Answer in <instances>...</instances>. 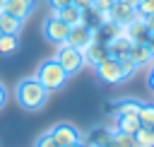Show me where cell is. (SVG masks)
I'll return each instance as SVG.
<instances>
[{"label":"cell","instance_id":"obj_1","mask_svg":"<svg viewBox=\"0 0 154 147\" xmlns=\"http://www.w3.org/2000/svg\"><path fill=\"white\" fill-rule=\"evenodd\" d=\"M14 99H17V104H19L22 108H26V111H38V108H43V104L48 101V89H46L36 77H26V80H22V82L17 84Z\"/></svg>","mask_w":154,"mask_h":147},{"label":"cell","instance_id":"obj_2","mask_svg":"<svg viewBox=\"0 0 154 147\" xmlns=\"http://www.w3.org/2000/svg\"><path fill=\"white\" fill-rule=\"evenodd\" d=\"M67 72L63 70V65L55 60V58H51V60H43L41 65H38V70H36V80L48 89V92H53V89H60L65 82H67Z\"/></svg>","mask_w":154,"mask_h":147},{"label":"cell","instance_id":"obj_3","mask_svg":"<svg viewBox=\"0 0 154 147\" xmlns=\"http://www.w3.org/2000/svg\"><path fill=\"white\" fill-rule=\"evenodd\" d=\"M55 60L63 65V70H65L67 75H77V72L87 65V63H84V53L77 51V48H72L70 43H60V46H58Z\"/></svg>","mask_w":154,"mask_h":147},{"label":"cell","instance_id":"obj_4","mask_svg":"<svg viewBox=\"0 0 154 147\" xmlns=\"http://www.w3.org/2000/svg\"><path fill=\"white\" fill-rule=\"evenodd\" d=\"M67 34H70V27L63 19H58L55 14H48V19L43 22V36L51 43L60 46V43H67Z\"/></svg>","mask_w":154,"mask_h":147},{"label":"cell","instance_id":"obj_5","mask_svg":"<svg viewBox=\"0 0 154 147\" xmlns=\"http://www.w3.org/2000/svg\"><path fill=\"white\" fill-rule=\"evenodd\" d=\"M94 67H96V75H99L101 82H106V84H120V82H123L120 60H116V58L108 55V58H103L101 63H96Z\"/></svg>","mask_w":154,"mask_h":147},{"label":"cell","instance_id":"obj_6","mask_svg":"<svg viewBox=\"0 0 154 147\" xmlns=\"http://www.w3.org/2000/svg\"><path fill=\"white\" fill-rule=\"evenodd\" d=\"M96 36V29L89 27V24H77V27H70V34H67V43L77 51H84Z\"/></svg>","mask_w":154,"mask_h":147},{"label":"cell","instance_id":"obj_7","mask_svg":"<svg viewBox=\"0 0 154 147\" xmlns=\"http://www.w3.org/2000/svg\"><path fill=\"white\" fill-rule=\"evenodd\" d=\"M48 133L53 135V140H55L60 147L72 145V142H79V140H82V133H79L72 123H58V125H53Z\"/></svg>","mask_w":154,"mask_h":147},{"label":"cell","instance_id":"obj_8","mask_svg":"<svg viewBox=\"0 0 154 147\" xmlns=\"http://www.w3.org/2000/svg\"><path fill=\"white\" fill-rule=\"evenodd\" d=\"M130 46H132V41L125 36V31H123V27L118 29V34L113 36V39H108L106 41V48H108V55L111 58H116V60H120V58H125L128 53H130Z\"/></svg>","mask_w":154,"mask_h":147},{"label":"cell","instance_id":"obj_9","mask_svg":"<svg viewBox=\"0 0 154 147\" xmlns=\"http://www.w3.org/2000/svg\"><path fill=\"white\" fill-rule=\"evenodd\" d=\"M36 5H38V0H7L2 12H7V14H12V17H17V19L24 22V19L31 17V12L36 10Z\"/></svg>","mask_w":154,"mask_h":147},{"label":"cell","instance_id":"obj_10","mask_svg":"<svg viewBox=\"0 0 154 147\" xmlns=\"http://www.w3.org/2000/svg\"><path fill=\"white\" fill-rule=\"evenodd\" d=\"M108 12H111V22L118 24V27H125V24H130L137 17V10L130 7V5H125V2H120V0H116Z\"/></svg>","mask_w":154,"mask_h":147},{"label":"cell","instance_id":"obj_11","mask_svg":"<svg viewBox=\"0 0 154 147\" xmlns=\"http://www.w3.org/2000/svg\"><path fill=\"white\" fill-rule=\"evenodd\" d=\"M123 31H125V36H128L132 43H144L147 36H149V31H147V27H144V17H140V14H137L130 24H125Z\"/></svg>","mask_w":154,"mask_h":147},{"label":"cell","instance_id":"obj_12","mask_svg":"<svg viewBox=\"0 0 154 147\" xmlns=\"http://www.w3.org/2000/svg\"><path fill=\"white\" fill-rule=\"evenodd\" d=\"M82 53H84V63H89V65H96V63H101L103 58H108L106 41H101V39H96V36H94V41H91Z\"/></svg>","mask_w":154,"mask_h":147},{"label":"cell","instance_id":"obj_13","mask_svg":"<svg viewBox=\"0 0 154 147\" xmlns=\"http://www.w3.org/2000/svg\"><path fill=\"white\" fill-rule=\"evenodd\" d=\"M51 14H55L58 19H63L67 27H77V24H84V12H82L79 7H75V5H67V7H63V10H53Z\"/></svg>","mask_w":154,"mask_h":147},{"label":"cell","instance_id":"obj_14","mask_svg":"<svg viewBox=\"0 0 154 147\" xmlns=\"http://www.w3.org/2000/svg\"><path fill=\"white\" fill-rule=\"evenodd\" d=\"M128 58L135 63V67H137V70H140V67H147V65H152V63H154V60H152V53H149V48H147L144 43H132V46H130Z\"/></svg>","mask_w":154,"mask_h":147},{"label":"cell","instance_id":"obj_15","mask_svg":"<svg viewBox=\"0 0 154 147\" xmlns=\"http://www.w3.org/2000/svg\"><path fill=\"white\" fill-rule=\"evenodd\" d=\"M140 106H142V101H137V99H116L111 104V111H113V116H137Z\"/></svg>","mask_w":154,"mask_h":147},{"label":"cell","instance_id":"obj_16","mask_svg":"<svg viewBox=\"0 0 154 147\" xmlns=\"http://www.w3.org/2000/svg\"><path fill=\"white\" fill-rule=\"evenodd\" d=\"M140 118L137 116H116V120H113V130H118V133H128V135H135L137 130H140Z\"/></svg>","mask_w":154,"mask_h":147},{"label":"cell","instance_id":"obj_17","mask_svg":"<svg viewBox=\"0 0 154 147\" xmlns=\"http://www.w3.org/2000/svg\"><path fill=\"white\" fill-rule=\"evenodd\" d=\"M111 130H113V128H111ZM103 147H140V142L135 140V135H128V133H118V130H113L111 137H108V142H106Z\"/></svg>","mask_w":154,"mask_h":147},{"label":"cell","instance_id":"obj_18","mask_svg":"<svg viewBox=\"0 0 154 147\" xmlns=\"http://www.w3.org/2000/svg\"><path fill=\"white\" fill-rule=\"evenodd\" d=\"M22 24H24L22 19H17V17L7 14V12H0V31L2 34H19Z\"/></svg>","mask_w":154,"mask_h":147},{"label":"cell","instance_id":"obj_19","mask_svg":"<svg viewBox=\"0 0 154 147\" xmlns=\"http://www.w3.org/2000/svg\"><path fill=\"white\" fill-rule=\"evenodd\" d=\"M19 51V34H0V53L12 55Z\"/></svg>","mask_w":154,"mask_h":147},{"label":"cell","instance_id":"obj_20","mask_svg":"<svg viewBox=\"0 0 154 147\" xmlns=\"http://www.w3.org/2000/svg\"><path fill=\"white\" fill-rule=\"evenodd\" d=\"M135 140L140 142V147H154V128L140 125V130L135 133Z\"/></svg>","mask_w":154,"mask_h":147},{"label":"cell","instance_id":"obj_21","mask_svg":"<svg viewBox=\"0 0 154 147\" xmlns=\"http://www.w3.org/2000/svg\"><path fill=\"white\" fill-rule=\"evenodd\" d=\"M137 118H140L142 125L154 128V104H142L140 111H137Z\"/></svg>","mask_w":154,"mask_h":147},{"label":"cell","instance_id":"obj_22","mask_svg":"<svg viewBox=\"0 0 154 147\" xmlns=\"http://www.w3.org/2000/svg\"><path fill=\"white\" fill-rule=\"evenodd\" d=\"M120 70H123V80H130L135 72H137V67H135V63L125 55V58H120Z\"/></svg>","mask_w":154,"mask_h":147},{"label":"cell","instance_id":"obj_23","mask_svg":"<svg viewBox=\"0 0 154 147\" xmlns=\"http://www.w3.org/2000/svg\"><path fill=\"white\" fill-rule=\"evenodd\" d=\"M34 147H60V145L53 140V135H51V133H41V135L36 137Z\"/></svg>","mask_w":154,"mask_h":147},{"label":"cell","instance_id":"obj_24","mask_svg":"<svg viewBox=\"0 0 154 147\" xmlns=\"http://www.w3.org/2000/svg\"><path fill=\"white\" fill-rule=\"evenodd\" d=\"M113 2L116 0H91V10L94 12H108L113 7Z\"/></svg>","mask_w":154,"mask_h":147},{"label":"cell","instance_id":"obj_25","mask_svg":"<svg viewBox=\"0 0 154 147\" xmlns=\"http://www.w3.org/2000/svg\"><path fill=\"white\" fill-rule=\"evenodd\" d=\"M75 0H48V5H51V10H63V7H67V5H72Z\"/></svg>","mask_w":154,"mask_h":147},{"label":"cell","instance_id":"obj_26","mask_svg":"<svg viewBox=\"0 0 154 147\" xmlns=\"http://www.w3.org/2000/svg\"><path fill=\"white\" fill-rule=\"evenodd\" d=\"M72 5H75V7H79L82 12H87V10H91V0H75Z\"/></svg>","mask_w":154,"mask_h":147},{"label":"cell","instance_id":"obj_27","mask_svg":"<svg viewBox=\"0 0 154 147\" xmlns=\"http://www.w3.org/2000/svg\"><path fill=\"white\" fill-rule=\"evenodd\" d=\"M144 27H147L149 34H154V14H147L144 17Z\"/></svg>","mask_w":154,"mask_h":147},{"label":"cell","instance_id":"obj_28","mask_svg":"<svg viewBox=\"0 0 154 147\" xmlns=\"http://www.w3.org/2000/svg\"><path fill=\"white\" fill-rule=\"evenodd\" d=\"M144 46L149 48V53H152V60H154V34H149V36H147V41H144ZM152 65H154V63H152Z\"/></svg>","mask_w":154,"mask_h":147},{"label":"cell","instance_id":"obj_29","mask_svg":"<svg viewBox=\"0 0 154 147\" xmlns=\"http://www.w3.org/2000/svg\"><path fill=\"white\" fill-rule=\"evenodd\" d=\"M147 84H149V89L154 92V65L149 67V75H147Z\"/></svg>","mask_w":154,"mask_h":147},{"label":"cell","instance_id":"obj_30","mask_svg":"<svg viewBox=\"0 0 154 147\" xmlns=\"http://www.w3.org/2000/svg\"><path fill=\"white\" fill-rule=\"evenodd\" d=\"M5 101H7V92H5V87L0 84V108L5 106Z\"/></svg>","mask_w":154,"mask_h":147},{"label":"cell","instance_id":"obj_31","mask_svg":"<svg viewBox=\"0 0 154 147\" xmlns=\"http://www.w3.org/2000/svg\"><path fill=\"white\" fill-rule=\"evenodd\" d=\"M120 2H125V5H130V7H137L140 0H120Z\"/></svg>","mask_w":154,"mask_h":147},{"label":"cell","instance_id":"obj_32","mask_svg":"<svg viewBox=\"0 0 154 147\" xmlns=\"http://www.w3.org/2000/svg\"><path fill=\"white\" fill-rule=\"evenodd\" d=\"M65 147H87V142L79 140V142H72V145H65Z\"/></svg>","mask_w":154,"mask_h":147},{"label":"cell","instance_id":"obj_33","mask_svg":"<svg viewBox=\"0 0 154 147\" xmlns=\"http://www.w3.org/2000/svg\"><path fill=\"white\" fill-rule=\"evenodd\" d=\"M5 2H7V0H0V12L5 10Z\"/></svg>","mask_w":154,"mask_h":147},{"label":"cell","instance_id":"obj_34","mask_svg":"<svg viewBox=\"0 0 154 147\" xmlns=\"http://www.w3.org/2000/svg\"><path fill=\"white\" fill-rule=\"evenodd\" d=\"M0 34H2V31H0Z\"/></svg>","mask_w":154,"mask_h":147}]
</instances>
